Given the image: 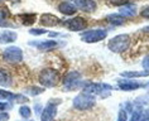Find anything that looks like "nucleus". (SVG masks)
Segmentation results:
<instances>
[{
  "label": "nucleus",
  "instance_id": "28",
  "mask_svg": "<svg viewBox=\"0 0 149 121\" xmlns=\"http://www.w3.org/2000/svg\"><path fill=\"white\" fill-rule=\"evenodd\" d=\"M118 121H126V112L125 110H120L119 111V115H118Z\"/></svg>",
  "mask_w": 149,
  "mask_h": 121
},
{
  "label": "nucleus",
  "instance_id": "13",
  "mask_svg": "<svg viewBox=\"0 0 149 121\" xmlns=\"http://www.w3.org/2000/svg\"><path fill=\"white\" fill-rule=\"evenodd\" d=\"M118 86L119 89L123 91H134L136 89H140L143 85L138 82H134V81H126V80H119L118 81Z\"/></svg>",
  "mask_w": 149,
  "mask_h": 121
},
{
  "label": "nucleus",
  "instance_id": "25",
  "mask_svg": "<svg viewBox=\"0 0 149 121\" xmlns=\"http://www.w3.org/2000/svg\"><path fill=\"white\" fill-rule=\"evenodd\" d=\"M140 116H141V110L140 109L134 110L133 116H132V119H130V121H139L140 120Z\"/></svg>",
  "mask_w": 149,
  "mask_h": 121
},
{
  "label": "nucleus",
  "instance_id": "9",
  "mask_svg": "<svg viewBox=\"0 0 149 121\" xmlns=\"http://www.w3.org/2000/svg\"><path fill=\"white\" fill-rule=\"evenodd\" d=\"M61 104V102H57V104H54V102H48V105L46 107L43 109L42 111V115H40V121H53L56 115H57V105Z\"/></svg>",
  "mask_w": 149,
  "mask_h": 121
},
{
  "label": "nucleus",
  "instance_id": "23",
  "mask_svg": "<svg viewBox=\"0 0 149 121\" xmlns=\"http://www.w3.org/2000/svg\"><path fill=\"white\" fill-rule=\"evenodd\" d=\"M19 115L23 117V119H29V117H31V115H32L31 107H28L27 105L20 106V107H19Z\"/></svg>",
  "mask_w": 149,
  "mask_h": 121
},
{
  "label": "nucleus",
  "instance_id": "26",
  "mask_svg": "<svg viewBox=\"0 0 149 121\" xmlns=\"http://www.w3.org/2000/svg\"><path fill=\"white\" fill-rule=\"evenodd\" d=\"M29 33L33 35H42V34H46L47 30H44V29H31Z\"/></svg>",
  "mask_w": 149,
  "mask_h": 121
},
{
  "label": "nucleus",
  "instance_id": "3",
  "mask_svg": "<svg viewBox=\"0 0 149 121\" xmlns=\"http://www.w3.org/2000/svg\"><path fill=\"white\" fill-rule=\"evenodd\" d=\"M84 91L86 93L99 95L100 97L105 98L107 96H110L111 91H113V87L110 85H106V83H87V85L84 87Z\"/></svg>",
  "mask_w": 149,
  "mask_h": 121
},
{
  "label": "nucleus",
  "instance_id": "19",
  "mask_svg": "<svg viewBox=\"0 0 149 121\" xmlns=\"http://www.w3.org/2000/svg\"><path fill=\"white\" fill-rule=\"evenodd\" d=\"M9 17V12L6 8H0V27L3 28H6V27H14L13 24H10L8 20H6V18Z\"/></svg>",
  "mask_w": 149,
  "mask_h": 121
},
{
  "label": "nucleus",
  "instance_id": "20",
  "mask_svg": "<svg viewBox=\"0 0 149 121\" xmlns=\"http://www.w3.org/2000/svg\"><path fill=\"white\" fill-rule=\"evenodd\" d=\"M106 19H107V21H110V23L114 25H123L125 23L124 18L121 15H118V14H110V15H107Z\"/></svg>",
  "mask_w": 149,
  "mask_h": 121
},
{
  "label": "nucleus",
  "instance_id": "2",
  "mask_svg": "<svg viewBox=\"0 0 149 121\" xmlns=\"http://www.w3.org/2000/svg\"><path fill=\"white\" fill-rule=\"evenodd\" d=\"M129 44H130V37L128 34H120V35L114 37L109 42L107 47H109V49L111 52L121 53L129 48Z\"/></svg>",
  "mask_w": 149,
  "mask_h": 121
},
{
  "label": "nucleus",
  "instance_id": "7",
  "mask_svg": "<svg viewBox=\"0 0 149 121\" xmlns=\"http://www.w3.org/2000/svg\"><path fill=\"white\" fill-rule=\"evenodd\" d=\"M3 58L8 63H19L23 61V50L19 47H8L3 52Z\"/></svg>",
  "mask_w": 149,
  "mask_h": 121
},
{
  "label": "nucleus",
  "instance_id": "6",
  "mask_svg": "<svg viewBox=\"0 0 149 121\" xmlns=\"http://www.w3.org/2000/svg\"><path fill=\"white\" fill-rule=\"evenodd\" d=\"M107 37V30L105 29H92V30L84 32L81 34V39L86 43H96L101 42Z\"/></svg>",
  "mask_w": 149,
  "mask_h": 121
},
{
  "label": "nucleus",
  "instance_id": "30",
  "mask_svg": "<svg viewBox=\"0 0 149 121\" xmlns=\"http://www.w3.org/2000/svg\"><path fill=\"white\" fill-rule=\"evenodd\" d=\"M141 17L143 18H145V19H149V5L148 6H145V8L141 10Z\"/></svg>",
  "mask_w": 149,
  "mask_h": 121
},
{
  "label": "nucleus",
  "instance_id": "11",
  "mask_svg": "<svg viewBox=\"0 0 149 121\" xmlns=\"http://www.w3.org/2000/svg\"><path fill=\"white\" fill-rule=\"evenodd\" d=\"M73 5L86 13H91L96 9V3L94 0H73Z\"/></svg>",
  "mask_w": 149,
  "mask_h": 121
},
{
  "label": "nucleus",
  "instance_id": "4",
  "mask_svg": "<svg viewBox=\"0 0 149 121\" xmlns=\"http://www.w3.org/2000/svg\"><path fill=\"white\" fill-rule=\"evenodd\" d=\"M94 105H95V96L94 95L82 92V93L77 95V96L73 98V107H76L77 110H81V111L91 109Z\"/></svg>",
  "mask_w": 149,
  "mask_h": 121
},
{
  "label": "nucleus",
  "instance_id": "17",
  "mask_svg": "<svg viewBox=\"0 0 149 121\" xmlns=\"http://www.w3.org/2000/svg\"><path fill=\"white\" fill-rule=\"evenodd\" d=\"M58 10L65 15H72V14L76 13V6H74L72 3H67L63 1L58 5Z\"/></svg>",
  "mask_w": 149,
  "mask_h": 121
},
{
  "label": "nucleus",
  "instance_id": "12",
  "mask_svg": "<svg viewBox=\"0 0 149 121\" xmlns=\"http://www.w3.org/2000/svg\"><path fill=\"white\" fill-rule=\"evenodd\" d=\"M39 23L44 27H56V25L61 24V19L53 14H43L39 19Z\"/></svg>",
  "mask_w": 149,
  "mask_h": 121
},
{
  "label": "nucleus",
  "instance_id": "8",
  "mask_svg": "<svg viewBox=\"0 0 149 121\" xmlns=\"http://www.w3.org/2000/svg\"><path fill=\"white\" fill-rule=\"evenodd\" d=\"M63 25L72 32H79V30H82V29H85L87 27V21L81 17H76V18H72V19L65 21Z\"/></svg>",
  "mask_w": 149,
  "mask_h": 121
},
{
  "label": "nucleus",
  "instance_id": "31",
  "mask_svg": "<svg viewBox=\"0 0 149 121\" xmlns=\"http://www.w3.org/2000/svg\"><path fill=\"white\" fill-rule=\"evenodd\" d=\"M111 3L115 5H121V4L126 5V4H129V0H111Z\"/></svg>",
  "mask_w": 149,
  "mask_h": 121
},
{
  "label": "nucleus",
  "instance_id": "15",
  "mask_svg": "<svg viewBox=\"0 0 149 121\" xmlns=\"http://www.w3.org/2000/svg\"><path fill=\"white\" fill-rule=\"evenodd\" d=\"M13 85V77L8 69L0 68V86L1 87H10Z\"/></svg>",
  "mask_w": 149,
  "mask_h": 121
},
{
  "label": "nucleus",
  "instance_id": "16",
  "mask_svg": "<svg viewBox=\"0 0 149 121\" xmlns=\"http://www.w3.org/2000/svg\"><path fill=\"white\" fill-rule=\"evenodd\" d=\"M18 38L15 32H10V30H4L0 32V44H8V43L15 42Z\"/></svg>",
  "mask_w": 149,
  "mask_h": 121
},
{
  "label": "nucleus",
  "instance_id": "18",
  "mask_svg": "<svg viewBox=\"0 0 149 121\" xmlns=\"http://www.w3.org/2000/svg\"><path fill=\"white\" fill-rule=\"evenodd\" d=\"M136 14V9L134 5H129L126 4L125 6H123L120 9V12H119V15H121L123 18H132Z\"/></svg>",
  "mask_w": 149,
  "mask_h": 121
},
{
  "label": "nucleus",
  "instance_id": "34",
  "mask_svg": "<svg viewBox=\"0 0 149 121\" xmlns=\"http://www.w3.org/2000/svg\"><path fill=\"white\" fill-rule=\"evenodd\" d=\"M143 30H144V32H149V27H147V28H143Z\"/></svg>",
  "mask_w": 149,
  "mask_h": 121
},
{
  "label": "nucleus",
  "instance_id": "1",
  "mask_svg": "<svg viewBox=\"0 0 149 121\" xmlns=\"http://www.w3.org/2000/svg\"><path fill=\"white\" fill-rule=\"evenodd\" d=\"M38 82L43 87H54L59 82V75L56 69L44 68L38 76Z\"/></svg>",
  "mask_w": 149,
  "mask_h": 121
},
{
  "label": "nucleus",
  "instance_id": "24",
  "mask_svg": "<svg viewBox=\"0 0 149 121\" xmlns=\"http://www.w3.org/2000/svg\"><path fill=\"white\" fill-rule=\"evenodd\" d=\"M27 92L29 95H32V96H36V95H40L44 92V89L43 87H36V86H32L29 87V89L27 90Z\"/></svg>",
  "mask_w": 149,
  "mask_h": 121
},
{
  "label": "nucleus",
  "instance_id": "22",
  "mask_svg": "<svg viewBox=\"0 0 149 121\" xmlns=\"http://www.w3.org/2000/svg\"><path fill=\"white\" fill-rule=\"evenodd\" d=\"M123 77H128V78H133V77H145L149 76V71H144V72H123L121 73Z\"/></svg>",
  "mask_w": 149,
  "mask_h": 121
},
{
  "label": "nucleus",
  "instance_id": "35",
  "mask_svg": "<svg viewBox=\"0 0 149 121\" xmlns=\"http://www.w3.org/2000/svg\"><path fill=\"white\" fill-rule=\"evenodd\" d=\"M0 1H1V0H0Z\"/></svg>",
  "mask_w": 149,
  "mask_h": 121
},
{
  "label": "nucleus",
  "instance_id": "10",
  "mask_svg": "<svg viewBox=\"0 0 149 121\" xmlns=\"http://www.w3.org/2000/svg\"><path fill=\"white\" fill-rule=\"evenodd\" d=\"M0 100L14 101V102L23 104V102L28 101V98L20 93H13V92H9V91H5V90H0Z\"/></svg>",
  "mask_w": 149,
  "mask_h": 121
},
{
  "label": "nucleus",
  "instance_id": "29",
  "mask_svg": "<svg viewBox=\"0 0 149 121\" xmlns=\"http://www.w3.org/2000/svg\"><path fill=\"white\" fill-rule=\"evenodd\" d=\"M9 119H10V115L8 112H4V111L0 112V121H8Z\"/></svg>",
  "mask_w": 149,
  "mask_h": 121
},
{
  "label": "nucleus",
  "instance_id": "33",
  "mask_svg": "<svg viewBox=\"0 0 149 121\" xmlns=\"http://www.w3.org/2000/svg\"><path fill=\"white\" fill-rule=\"evenodd\" d=\"M9 107H10V105H8L6 102L0 101V112H1V111H5V110L9 109Z\"/></svg>",
  "mask_w": 149,
  "mask_h": 121
},
{
  "label": "nucleus",
  "instance_id": "32",
  "mask_svg": "<svg viewBox=\"0 0 149 121\" xmlns=\"http://www.w3.org/2000/svg\"><path fill=\"white\" fill-rule=\"evenodd\" d=\"M143 68L145 69V71H149V56H147L144 58V61H143Z\"/></svg>",
  "mask_w": 149,
  "mask_h": 121
},
{
  "label": "nucleus",
  "instance_id": "14",
  "mask_svg": "<svg viewBox=\"0 0 149 121\" xmlns=\"http://www.w3.org/2000/svg\"><path fill=\"white\" fill-rule=\"evenodd\" d=\"M31 46H34L37 47L39 50H52L54 48H57L58 47V43L56 42V40H43V42H39V43H31Z\"/></svg>",
  "mask_w": 149,
  "mask_h": 121
},
{
  "label": "nucleus",
  "instance_id": "5",
  "mask_svg": "<svg viewBox=\"0 0 149 121\" xmlns=\"http://www.w3.org/2000/svg\"><path fill=\"white\" fill-rule=\"evenodd\" d=\"M82 83V78L81 75L77 71H72L68 72L63 78V86L67 91H74L77 90Z\"/></svg>",
  "mask_w": 149,
  "mask_h": 121
},
{
  "label": "nucleus",
  "instance_id": "27",
  "mask_svg": "<svg viewBox=\"0 0 149 121\" xmlns=\"http://www.w3.org/2000/svg\"><path fill=\"white\" fill-rule=\"evenodd\" d=\"M139 121H149V109L141 111V116H140Z\"/></svg>",
  "mask_w": 149,
  "mask_h": 121
},
{
  "label": "nucleus",
  "instance_id": "21",
  "mask_svg": "<svg viewBox=\"0 0 149 121\" xmlns=\"http://www.w3.org/2000/svg\"><path fill=\"white\" fill-rule=\"evenodd\" d=\"M20 19H23L22 20V23L25 24V25H31L33 24L36 21V15L34 14H22V15H19Z\"/></svg>",
  "mask_w": 149,
  "mask_h": 121
}]
</instances>
